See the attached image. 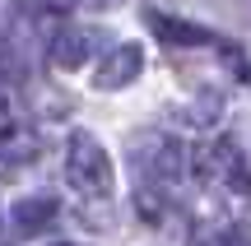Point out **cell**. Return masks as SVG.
Wrapping results in <instances>:
<instances>
[{
  "mask_svg": "<svg viewBox=\"0 0 251 246\" xmlns=\"http://www.w3.org/2000/svg\"><path fill=\"white\" fill-rule=\"evenodd\" d=\"M37 158V139L28 130H5L0 135V172H14V167H28Z\"/></svg>",
  "mask_w": 251,
  "mask_h": 246,
  "instance_id": "obj_5",
  "label": "cell"
},
{
  "mask_svg": "<svg viewBox=\"0 0 251 246\" xmlns=\"http://www.w3.org/2000/svg\"><path fill=\"white\" fill-rule=\"evenodd\" d=\"M140 61H144V51L135 42H126L117 46V51L102 61V74H98V89H117V84H130L135 79V70H140Z\"/></svg>",
  "mask_w": 251,
  "mask_h": 246,
  "instance_id": "obj_3",
  "label": "cell"
},
{
  "mask_svg": "<svg viewBox=\"0 0 251 246\" xmlns=\"http://www.w3.org/2000/svg\"><path fill=\"white\" fill-rule=\"evenodd\" d=\"M65 181L84 195V200H107L112 195V158L93 135H75L70 154H65Z\"/></svg>",
  "mask_w": 251,
  "mask_h": 246,
  "instance_id": "obj_1",
  "label": "cell"
},
{
  "mask_svg": "<svg viewBox=\"0 0 251 246\" xmlns=\"http://www.w3.org/2000/svg\"><path fill=\"white\" fill-rule=\"evenodd\" d=\"M224 232H228V228H214V223H196V228H191V237H186V246H224Z\"/></svg>",
  "mask_w": 251,
  "mask_h": 246,
  "instance_id": "obj_7",
  "label": "cell"
},
{
  "mask_svg": "<svg viewBox=\"0 0 251 246\" xmlns=\"http://www.w3.org/2000/svg\"><path fill=\"white\" fill-rule=\"evenodd\" d=\"M149 23L158 28L168 42H177V46H205V42H209V33H205V28L181 23V19H168V14H149Z\"/></svg>",
  "mask_w": 251,
  "mask_h": 246,
  "instance_id": "obj_6",
  "label": "cell"
},
{
  "mask_svg": "<svg viewBox=\"0 0 251 246\" xmlns=\"http://www.w3.org/2000/svg\"><path fill=\"white\" fill-rule=\"evenodd\" d=\"M93 37H98V33L65 28L61 37H51V65H56V70H79V65L93 56Z\"/></svg>",
  "mask_w": 251,
  "mask_h": 246,
  "instance_id": "obj_2",
  "label": "cell"
},
{
  "mask_svg": "<svg viewBox=\"0 0 251 246\" xmlns=\"http://www.w3.org/2000/svg\"><path fill=\"white\" fill-rule=\"evenodd\" d=\"M224 246H251V228H228L224 232Z\"/></svg>",
  "mask_w": 251,
  "mask_h": 246,
  "instance_id": "obj_8",
  "label": "cell"
},
{
  "mask_svg": "<svg viewBox=\"0 0 251 246\" xmlns=\"http://www.w3.org/2000/svg\"><path fill=\"white\" fill-rule=\"evenodd\" d=\"M9 219H14L19 232H37V228H47V223L56 219V200L51 195H28V200H19L14 209H9Z\"/></svg>",
  "mask_w": 251,
  "mask_h": 246,
  "instance_id": "obj_4",
  "label": "cell"
}]
</instances>
